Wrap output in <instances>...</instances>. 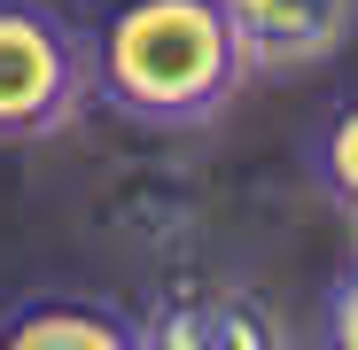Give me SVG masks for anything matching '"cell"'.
Listing matches in <instances>:
<instances>
[{"label":"cell","instance_id":"obj_4","mask_svg":"<svg viewBox=\"0 0 358 350\" xmlns=\"http://www.w3.org/2000/svg\"><path fill=\"white\" fill-rule=\"evenodd\" d=\"M250 78H304L358 31V0H226Z\"/></svg>","mask_w":358,"mask_h":350},{"label":"cell","instance_id":"obj_1","mask_svg":"<svg viewBox=\"0 0 358 350\" xmlns=\"http://www.w3.org/2000/svg\"><path fill=\"white\" fill-rule=\"evenodd\" d=\"M250 54L226 0H109L94 24V94L148 133H195L242 94Z\"/></svg>","mask_w":358,"mask_h":350},{"label":"cell","instance_id":"obj_3","mask_svg":"<svg viewBox=\"0 0 358 350\" xmlns=\"http://www.w3.org/2000/svg\"><path fill=\"white\" fill-rule=\"evenodd\" d=\"M141 335L148 350H280L288 327L280 312L242 280H210V272H187V280H164L148 312H141Z\"/></svg>","mask_w":358,"mask_h":350},{"label":"cell","instance_id":"obj_7","mask_svg":"<svg viewBox=\"0 0 358 350\" xmlns=\"http://www.w3.org/2000/svg\"><path fill=\"white\" fill-rule=\"evenodd\" d=\"M327 342L358 350V257H350V272L335 280V296H327Z\"/></svg>","mask_w":358,"mask_h":350},{"label":"cell","instance_id":"obj_2","mask_svg":"<svg viewBox=\"0 0 358 350\" xmlns=\"http://www.w3.org/2000/svg\"><path fill=\"white\" fill-rule=\"evenodd\" d=\"M94 94V39L39 0H0V140H55Z\"/></svg>","mask_w":358,"mask_h":350},{"label":"cell","instance_id":"obj_6","mask_svg":"<svg viewBox=\"0 0 358 350\" xmlns=\"http://www.w3.org/2000/svg\"><path fill=\"white\" fill-rule=\"evenodd\" d=\"M312 180H320V195L335 210L358 218V101H343L327 125L312 133Z\"/></svg>","mask_w":358,"mask_h":350},{"label":"cell","instance_id":"obj_5","mask_svg":"<svg viewBox=\"0 0 358 350\" xmlns=\"http://www.w3.org/2000/svg\"><path fill=\"white\" fill-rule=\"evenodd\" d=\"M0 350H148L141 312L78 296V288H39V296L0 312Z\"/></svg>","mask_w":358,"mask_h":350}]
</instances>
